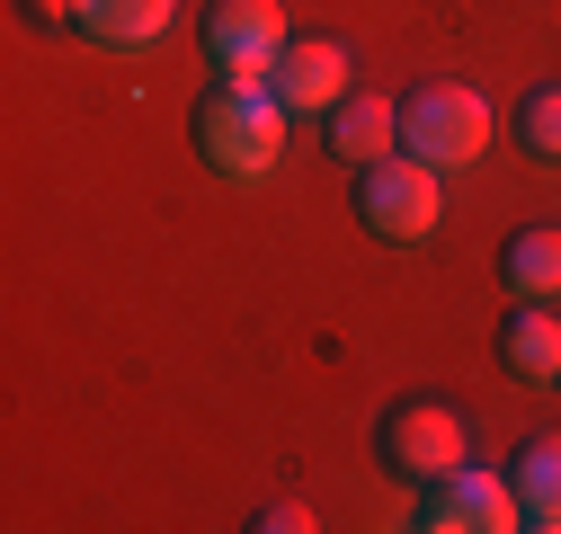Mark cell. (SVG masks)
<instances>
[{
  "mask_svg": "<svg viewBox=\"0 0 561 534\" xmlns=\"http://www.w3.org/2000/svg\"><path fill=\"white\" fill-rule=\"evenodd\" d=\"M286 98H276V81H224L215 98H205L196 134H205V161H215L224 178H267L276 161H286Z\"/></svg>",
  "mask_w": 561,
  "mask_h": 534,
  "instance_id": "obj_1",
  "label": "cell"
},
{
  "mask_svg": "<svg viewBox=\"0 0 561 534\" xmlns=\"http://www.w3.org/2000/svg\"><path fill=\"white\" fill-rule=\"evenodd\" d=\"M401 152H419L428 170H463L490 152V98L463 90V81H437V90H419L410 116H401Z\"/></svg>",
  "mask_w": 561,
  "mask_h": 534,
  "instance_id": "obj_2",
  "label": "cell"
},
{
  "mask_svg": "<svg viewBox=\"0 0 561 534\" xmlns=\"http://www.w3.org/2000/svg\"><path fill=\"white\" fill-rule=\"evenodd\" d=\"M366 232L375 241H392V249H410V241H428L437 223H446V187H437V170L419 161V152H392V161H375L366 170Z\"/></svg>",
  "mask_w": 561,
  "mask_h": 534,
  "instance_id": "obj_3",
  "label": "cell"
},
{
  "mask_svg": "<svg viewBox=\"0 0 561 534\" xmlns=\"http://www.w3.org/2000/svg\"><path fill=\"white\" fill-rule=\"evenodd\" d=\"M286 10L276 0H215V19H205V54H215L224 81H267L276 54H286Z\"/></svg>",
  "mask_w": 561,
  "mask_h": 534,
  "instance_id": "obj_4",
  "label": "cell"
},
{
  "mask_svg": "<svg viewBox=\"0 0 561 534\" xmlns=\"http://www.w3.org/2000/svg\"><path fill=\"white\" fill-rule=\"evenodd\" d=\"M419 525H428V534H517L526 525V499H517V481L481 473V463H455Z\"/></svg>",
  "mask_w": 561,
  "mask_h": 534,
  "instance_id": "obj_5",
  "label": "cell"
},
{
  "mask_svg": "<svg viewBox=\"0 0 561 534\" xmlns=\"http://www.w3.org/2000/svg\"><path fill=\"white\" fill-rule=\"evenodd\" d=\"M383 445H392V463H401L410 481H446L455 463H463V419L437 410V400H410V410H392Z\"/></svg>",
  "mask_w": 561,
  "mask_h": 534,
  "instance_id": "obj_6",
  "label": "cell"
},
{
  "mask_svg": "<svg viewBox=\"0 0 561 534\" xmlns=\"http://www.w3.org/2000/svg\"><path fill=\"white\" fill-rule=\"evenodd\" d=\"M276 98H286L295 116H330L339 107V90H347V54L330 45V36H295L286 54H276Z\"/></svg>",
  "mask_w": 561,
  "mask_h": 534,
  "instance_id": "obj_7",
  "label": "cell"
},
{
  "mask_svg": "<svg viewBox=\"0 0 561 534\" xmlns=\"http://www.w3.org/2000/svg\"><path fill=\"white\" fill-rule=\"evenodd\" d=\"M392 152H401V107H392V98L357 90V98H339V107H330V161L375 170V161H392Z\"/></svg>",
  "mask_w": 561,
  "mask_h": 534,
  "instance_id": "obj_8",
  "label": "cell"
},
{
  "mask_svg": "<svg viewBox=\"0 0 561 534\" xmlns=\"http://www.w3.org/2000/svg\"><path fill=\"white\" fill-rule=\"evenodd\" d=\"M170 19H179V0H81V27H90L99 45H116V54L161 45Z\"/></svg>",
  "mask_w": 561,
  "mask_h": 534,
  "instance_id": "obj_9",
  "label": "cell"
},
{
  "mask_svg": "<svg viewBox=\"0 0 561 534\" xmlns=\"http://www.w3.org/2000/svg\"><path fill=\"white\" fill-rule=\"evenodd\" d=\"M508 374H517V383H552V374H561V321H552L543 303H526V312L508 321Z\"/></svg>",
  "mask_w": 561,
  "mask_h": 534,
  "instance_id": "obj_10",
  "label": "cell"
},
{
  "mask_svg": "<svg viewBox=\"0 0 561 534\" xmlns=\"http://www.w3.org/2000/svg\"><path fill=\"white\" fill-rule=\"evenodd\" d=\"M517 499H526V525L561 534V437H535L517 454Z\"/></svg>",
  "mask_w": 561,
  "mask_h": 534,
  "instance_id": "obj_11",
  "label": "cell"
},
{
  "mask_svg": "<svg viewBox=\"0 0 561 534\" xmlns=\"http://www.w3.org/2000/svg\"><path fill=\"white\" fill-rule=\"evenodd\" d=\"M508 286H517L526 303H552V294H561V232H552V223H535V232L508 241Z\"/></svg>",
  "mask_w": 561,
  "mask_h": 534,
  "instance_id": "obj_12",
  "label": "cell"
},
{
  "mask_svg": "<svg viewBox=\"0 0 561 534\" xmlns=\"http://www.w3.org/2000/svg\"><path fill=\"white\" fill-rule=\"evenodd\" d=\"M526 143H535L543 161H561V90H535V98H526Z\"/></svg>",
  "mask_w": 561,
  "mask_h": 534,
  "instance_id": "obj_13",
  "label": "cell"
},
{
  "mask_svg": "<svg viewBox=\"0 0 561 534\" xmlns=\"http://www.w3.org/2000/svg\"><path fill=\"white\" fill-rule=\"evenodd\" d=\"M259 534H312V508L304 499H276V508H259Z\"/></svg>",
  "mask_w": 561,
  "mask_h": 534,
  "instance_id": "obj_14",
  "label": "cell"
},
{
  "mask_svg": "<svg viewBox=\"0 0 561 534\" xmlns=\"http://www.w3.org/2000/svg\"><path fill=\"white\" fill-rule=\"evenodd\" d=\"M27 10H36L45 27H81V0H27Z\"/></svg>",
  "mask_w": 561,
  "mask_h": 534,
  "instance_id": "obj_15",
  "label": "cell"
}]
</instances>
